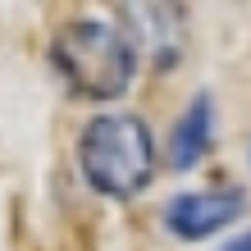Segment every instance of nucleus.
<instances>
[{"label":"nucleus","instance_id":"f257e3e1","mask_svg":"<svg viewBox=\"0 0 251 251\" xmlns=\"http://www.w3.org/2000/svg\"><path fill=\"white\" fill-rule=\"evenodd\" d=\"M50 64L60 69L73 96L87 100H114L132 87L137 73V50L119 27L100 19H78L55 32L50 41Z\"/></svg>","mask_w":251,"mask_h":251},{"label":"nucleus","instance_id":"f03ea898","mask_svg":"<svg viewBox=\"0 0 251 251\" xmlns=\"http://www.w3.org/2000/svg\"><path fill=\"white\" fill-rule=\"evenodd\" d=\"M78 165L82 178L92 183L100 197L128 201L151 183L155 174V142L137 114H96L82 128L78 142Z\"/></svg>","mask_w":251,"mask_h":251},{"label":"nucleus","instance_id":"7ed1b4c3","mask_svg":"<svg viewBox=\"0 0 251 251\" xmlns=\"http://www.w3.org/2000/svg\"><path fill=\"white\" fill-rule=\"evenodd\" d=\"M242 187H215V192H187V197H174L169 210H165V224L174 238L183 242H197V238H210L224 224L242 215Z\"/></svg>","mask_w":251,"mask_h":251},{"label":"nucleus","instance_id":"20e7f679","mask_svg":"<svg viewBox=\"0 0 251 251\" xmlns=\"http://www.w3.org/2000/svg\"><path fill=\"white\" fill-rule=\"evenodd\" d=\"M128 19V32L137 37L132 50H146L155 64H169L178 55V37H183V9L178 5H124L119 9Z\"/></svg>","mask_w":251,"mask_h":251},{"label":"nucleus","instance_id":"39448f33","mask_svg":"<svg viewBox=\"0 0 251 251\" xmlns=\"http://www.w3.org/2000/svg\"><path fill=\"white\" fill-rule=\"evenodd\" d=\"M210 128H215V105H210V96L201 92V96L183 110L178 128H174V142H169L174 169H192V165L205 155V146H210Z\"/></svg>","mask_w":251,"mask_h":251},{"label":"nucleus","instance_id":"423d86ee","mask_svg":"<svg viewBox=\"0 0 251 251\" xmlns=\"http://www.w3.org/2000/svg\"><path fill=\"white\" fill-rule=\"evenodd\" d=\"M224 251H251V233H247V238H233Z\"/></svg>","mask_w":251,"mask_h":251}]
</instances>
